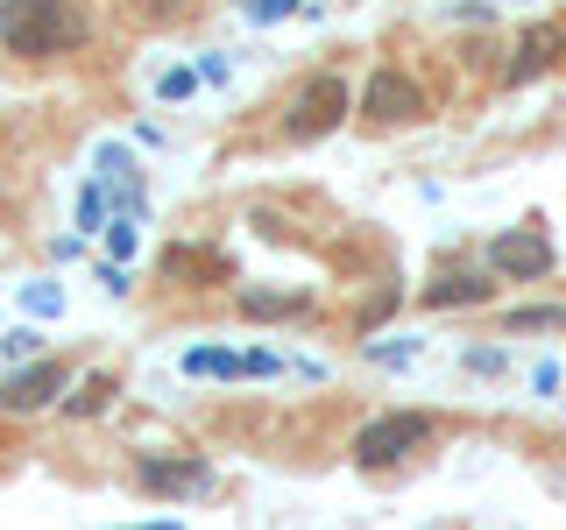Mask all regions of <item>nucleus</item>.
Here are the masks:
<instances>
[{"mask_svg": "<svg viewBox=\"0 0 566 530\" xmlns=\"http://www.w3.org/2000/svg\"><path fill=\"white\" fill-rule=\"evenodd\" d=\"M93 43V14L78 0H0V50L22 64L71 57Z\"/></svg>", "mask_w": 566, "mask_h": 530, "instance_id": "1", "label": "nucleus"}, {"mask_svg": "<svg viewBox=\"0 0 566 530\" xmlns=\"http://www.w3.org/2000/svg\"><path fill=\"white\" fill-rule=\"evenodd\" d=\"M418 446H432V417L424 411H382L354 432V467L382 474V467H397V459H411Z\"/></svg>", "mask_w": 566, "mask_h": 530, "instance_id": "2", "label": "nucleus"}, {"mask_svg": "<svg viewBox=\"0 0 566 530\" xmlns=\"http://www.w3.org/2000/svg\"><path fill=\"white\" fill-rule=\"evenodd\" d=\"M347 106H354V93H347V78H340V71H312V78L291 93L283 135H291V141H318V135H333V128L347 120Z\"/></svg>", "mask_w": 566, "mask_h": 530, "instance_id": "3", "label": "nucleus"}, {"mask_svg": "<svg viewBox=\"0 0 566 530\" xmlns=\"http://www.w3.org/2000/svg\"><path fill=\"white\" fill-rule=\"evenodd\" d=\"M361 114L376 120V128H411V120H424V85L411 71L382 64V71H368V85H361Z\"/></svg>", "mask_w": 566, "mask_h": 530, "instance_id": "4", "label": "nucleus"}, {"mask_svg": "<svg viewBox=\"0 0 566 530\" xmlns=\"http://www.w3.org/2000/svg\"><path fill=\"white\" fill-rule=\"evenodd\" d=\"M553 241L538 234V226H510V234H495L489 241V269L495 276H510V283H538V276H553Z\"/></svg>", "mask_w": 566, "mask_h": 530, "instance_id": "5", "label": "nucleus"}, {"mask_svg": "<svg viewBox=\"0 0 566 530\" xmlns=\"http://www.w3.org/2000/svg\"><path fill=\"white\" fill-rule=\"evenodd\" d=\"M64 389H71V368L64 361H22L14 375H0V411L29 417V411H43V403H57Z\"/></svg>", "mask_w": 566, "mask_h": 530, "instance_id": "6", "label": "nucleus"}, {"mask_svg": "<svg viewBox=\"0 0 566 530\" xmlns=\"http://www.w3.org/2000/svg\"><path fill=\"white\" fill-rule=\"evenodd\" d=\"M566 57V22H524L517 35V50H510V64H503V85H531V78H545Z\"/></svg>", "mask_w": 566, "mask_h": 530, "instance_id": "7", "label": "nucleus"}, {"mask_svg": "<svg viewBox=\"0 0 566 530\" xmlns=\"http://www.w3.org/2000/svg\"><path fill=\"white\" fill-rule=\"evenodd\" d=\"M135 481H142V495H199V488H212V467L206 459H191V453H142L135 459Z\"/></svg>", "mask_w": 566, "mask_h": 530, "instance_id": "8", "label": "nucleus"}, {"mask_svg": "<svg viewBox=\"0 0 566 530\" xmlns=\"http://www.w3.org/2000/svg\"><path fill=\"white\" fill-rule=\"evenodd\" d=\"M495 297V269H439L424 283V305L432 311H460V305H489Z\"/></svg>", "mask_w": 566, "mask_h": 530, "instance_id": "9", "label": "nucleus"}, {"mask_svg": "<svg viewBox=\"0 0 566 530\" xmlns=\"http://www.w3.org/2000/svg\"><path fill=\"white\" fill-rule=\"evenodd\" d=\"M185 375L241 382V375H248V353H234V347H191V353H185Z\"/></svg>", "mask_w": 566, "mask_h": 530, "instance_id": "10", "label": "nucleus"}, {"mask_svg": "<svg viewBox=\"0 0 566 530\" xmlns=\"http://www.w3.org/2000/svg\"><path fill=\"white\" fill-rule=\"evenodd\" d=\"M361 353H368L376 368H397V375H403V368L424 361V340H418V332H382V340H368Z\"/></svg>", "mask_w": 566, "mask_h": 530, "instance_id": "11", "label": "nucleus"}, {"mask_svg": "<svg viewBox=\"0 0 566 530\" xmlns=\"http://www.w3.org/2000/svg\"><path fill=\"white\" fill-rule=\"evenodd\" d=\"M234 305H241L248 318H291V311H305L312 297H305V290H234Z\"/></svg>", "mask_w": 566, "mask_h": 530, "instance_id": "12", "label": "nucleus"}, {"mask_svg": "<svg viewBox=\"0 0 566 530\" xmlns=\"http://www.w3.org/2000/svg\"><path fill=\"white\" fill-rule=\"evenodd\" d=\"M114 403V375H85L78 396H64V417H99Z\"/></svg>", "mask_w": 566, "mask_h": 530, "instance_id": "13", "label": "nucleus"}, {"mask_svg": "<svg viewBox=\"0 0 566 530\" xmlns=\"http://www.w3.org/2000/svg\"><path fill=\"white\" fill-rule=\"evenodd\" d=\"M503 326L510 332H566V305H517Z\"/></svg>", "mask_w": 566, "mask_h": 530, "instance_id": "14", "label": "nucleus"}, {"mask_svg": "<svg viewBox=\"0 0 566 530\" xmlns=\"http://www.w3.org/2000/svg\"><path fill=\"white\" fill-rule=\"evenodd\" d=\"M199 64H164V71H156V99H164V106H177V99H191V93H199Z\"/></svg>", "mask_w": 566, "mask_h": 530, "instance_id": "15", "label": "nucleus"}, {"mask_svg": "<svg viewBox=\"0 0 566 530\" xmlns=\"http://www.w3.org/2000/svg\"><path fill=\"white\" fill-rule=\"evenodd\" d=\"M326 0H241L248 22H291V14H318Z\"/></svg>", "mask_w": 566, "mask_h": 530, "instance_id": "16", "label": "nucleus"}, {"mask_svg": "<svg viewBox=\"0 0 566 530\" xmlns=\"http://www.w3.org/2000/svg\"><path fill=\"white\" fill-rule=\"evenodd\" d=\"M22 311L29 318H57L64 311V283H22Z\"/></svg>", "mask_w": 566, "mask_h": 530, "instance_id": "17", "label": "nucleus"}, {"mask_svg": "<svg viewBox=\"0 0 566 530\" xmlns=\"http://www.w3.org/2000/svg\"><path fill=\"white\" fill-rule=\"evenodd\" d=\"M0 353H8V361H35V353H43V332H35V326H8V332H0Z\"/></svg>", "mask_w": 566, "mask_h": 530, "instance_id": "18", "label": "nucleus"}, {"mask_svg": "<svg viewBox=\"0 0 566 530\" xmlns=\"http://www.w3.org/2000/svg\"><path fill=\"white\" fill-rule=\"evenodd\" d=\"M460 368H468V375H503L510 353L503 347H468V353H460Z\"/></svg>", "mask_w": 566, "mask_h": 530, "instance_id": "19", "label": "nucleus"}, {"mask_svg": "<svg viewBox=\"0 0 566 530\" xmlns=\"http://www.w3.org/2000/svg\"><path fill=\"white\" fill-rule=\"evenodd\" d=\"M248 375H255V382H276V375H291V361H283L276 347H255V353H248Z\"/></svg>", "mask_w": 566, "mask_h": 530, "instance_id": "20", "label": "nucleus"}, {"mask_svg": "<svg viewBox=\"0 0 566 530\" xmlns=\"http://www.w3.org/2000/svg\"><path fill=\"white\" fill-rule=\"evenodd\" d=\"M135 255V220H106V262H128Z\"/></svg>", "mask_w": 566, "mask_h": 530, "instance_id": "21", "label": "nucleus"}, {"mask_svg": "<svg viewBox=\"0 0 566 530\" xmlns=\"http://www.w3.org/2000/svg\"><path fill=\"white\" fill-rule=\"evenodd\" d=\"M566 389V361H538L531 368V396H559Z\"/></svg>", "mask_w": 566, "mask_h": 530, "instance_id": "22", "label": "nucleus"}, {"mask_svg": "<svg viewBox=\"0 0 566 530\" xmlns=\"http://www.w3.org/2000/svg\"><path fill=\"white\" fill-rule=\"evenodd\" d=\"M199 78L206 85H227V78H234V57H227V50H206V57H199Z\"/></svg>", "mask_w": 566, "mask_h": 530, "instance_id": "23", "label": "nucleus"}, {"mask_svg": "<svg viewBox=\"0 0 566 530\" xmlns=\"http://www.w3.org/2000/svg\"><path fill=\"white\" fill-rule=\"evenodd\" d=\"M50 255H57V262H78V255H85V234H64L57 247H50Z\"/></svg>", "mask_w": 566, "mask_h": 530, "instance_id": "24", "label": "nucleus"}, {"mask_svg": "<svg viewBox=\"0 0 566 530\" xmlns=\"http://www.w3.org/2000/svg\"><path fill=\"white\" fill-rule=\"evenodd\" d=\"M135 530H185V523H135Z\"/></svg>", "mask_w": 566, "mask_h": 530, "instance_id": "25", "label": "nucleus"}]
</instances>
